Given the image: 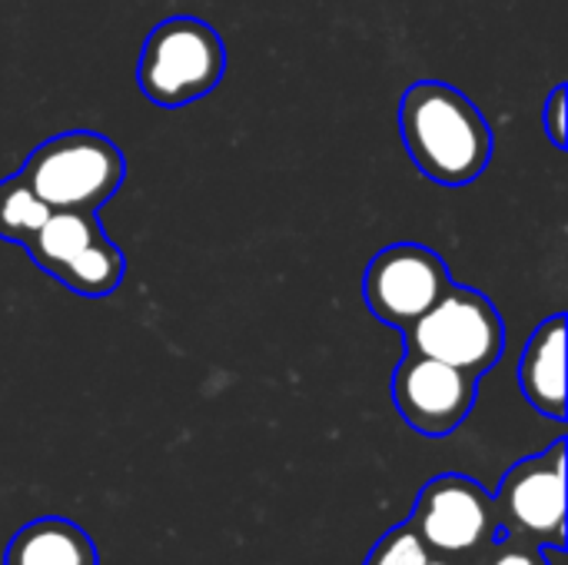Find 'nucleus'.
<instances>
[{"instance_id": "nucleus-1", "label": "nucleus", "mask_w": 568, "mask_h": 565, "mask_svg": "<svg viewBox=\"0 0 568 565\" xmlns=\"http://www.w3.org/2000/svg\"><path fill=\"white\" fill-rule=\"evenodd\" d=\"M399 133L413 163L443 186L479 180L496 147L483 110L443 80H419L403 93Z\"/></svg>"}, {"instance_id": "nucleus-2", "label": "nucleus", "mask_w": 568, "mask_h": 565, "mask_svg": "<svg viewBox=\"0 0 568 565\" xmlns=\"http://www.w3.org/2000/svg\"><path fill=\"white\" fill-rule=\"evenodd\" d=\"M20 176L50 210L97 213L123 186L126 157L97 130H67L30 150Z\"/></svg>"}, {"instance_id": "nucleus-3", "label": "nucleus", "mask_w": 568, "mask_h": 565, "mask_svg": "<svg viewBox=\"0 0 568 565\" xmlns=\"http://www.w3.org/2000/svg\"><path fill=\"white\" fill-rule=\"evenodd\" d=\"M226 73V43L200 17H166L143 40L136 87L156 107H186L216 90Z\"/></svg>"}, {"instance_id": "nucleus-4", "label": "nucleus", "mask_w": 568, "mask_h": 565, "mask_svg": "<svg viewBox=\"0 0 568 565\" xmlns=\"http://www.w3.org/2000/svg\"><path fill=\"white\" fill-rule=\"evenodd\" d=\"M403 343L413 353L483 376L506 350V326L489 296L453 283L419 320L403 330Z\"/></svg>"}, {"instance_id": "nucleus-5", "label": "nucleus", "mask_w": 568, "mask_h": 565, "mask_svg": "<svg viewBox=\"0 0 568 565\" xmlns=\"http://www.w3.org/2000/svg\"><path fill=\"white\" fill-rule=\"evenodd\" d=\"M23 250L47 276L87 300L110 296L126 276V256L103 233L97 213L53 210Z\"/></svg>"}, {"instance_id": "nucleus-6", "label": "nucleus", "mask_w": 568, "mask_h": 565, "mask_svg": "<svg viewBox=\"0 0 568 565\" xmlns=\"http://www.w3.org/2000/svg\"><path fill=\"white\" fill-rule=\"evenodd\" d=\"M493 509L503 536H523L542 549H566V440L516 463L503 476Z\"/></svg>"}, {"instance_id": "nucleus-7", "label": "nucleus", "mask_w": 568, "mask_h": 565, "mask_svg": "<svg viewBox=\"0 0 568 565\" xmlns=\"http://www.w3.org/2000/svg\"><path fill=\"white\" fill-rule=\"evenodd\" d=\"M449 286L453 276L446 260L423 243L383 246L369 260L363 276V296L369 313L399 333L413 320H419Z\"/></svg>"}, {"instance_id": "nucleus-8", "label": "nucleus", "mask_w": 568, "mask_h": 565, "mask_svg": "<svg viewBox=\"0 0 568 565\" xmlns=\"http://www.w3.org/2000/svg\"><path fill=\"white\" fill-rule=\"evenodd\" d=\"M479 376L406 350L393 373V403L406 426L439 440L456 433L476 406Z\"/></svg>"}, {"instance_id": "nucleus-9", "label": "nucleus", "mask_w": 568, "mask_h": 565, "mask_svg": "<svg viewBox=\"0 0 568 565\" xmlns=\"http://www.w3.org/2000/svg\"><path fill=\"white\" fill-rule=\"evenodd\" d=\"M409 526L429 553L459 556L476 549L496 526L493 496L469 476H436L423 486Z\"/></svg>"}, {"instance_id": "nucleus-10", "label": "nucleus", "mask_w": 568, "mask_h": 565, "mask_svg": "<svg viewBox=\"0 0 568 565\" xmlns=\"http://www.w3.org/2000/svg\"><path fill=\"white\" fill-rule=\"evenodd\" d=\"M519 386L536 413L556 423L566 420V313L549 316L529 336L519 360Z\"/></svg>"}, {"instance_id": "nucleus-11", "label": "nucleus", "mask_w": 568, "mask_h": 565, "mask_svg": "<svg viewBox=\"0 0 568 565\" xmlns=\"http://www.w3.org/2000/svg\"><path fill=\"white\" fill-rule=\"evenodd\" d=\"M3 565H97V546L77 523L43 516L7 543Z\"/></svg>"}, {"instance_id": "nucleus-12", "label": "nucleus", "mask_w": 568, "mask_h": 565, "mask_svg": "<svg viewBox=\"0 0 568 565\" xmlns=\"http://www.w3.org/2000/svg\"><path fill=\"white\" fill-rule=\"evenodd\" d=\"M53 210L27 186L20 173L0 180V240L23 246Z\"/></svg>"}, {"instance_id": "nucleus-13", "label": "nucleus", "mask_w": 568, "mask_h": 565, "mask_svg": "<svg viewBox=\"0 0 568 565\" xmlns=\"http://www.w3.org/2000/svg\"><path fill=\"white\" fill-rule=\"evenodd\" d=\"M429 549L423 546V539L416 536V529L409 523L389 529L369 553L366 565H426L429 563Z\"/></svg>"}, {"instance_id": "nucleus-14", "label": "nucleus", "mask_w": 568, "mask_h": 565, "mask_svg": "<svg viewBox=\"0 0 568 565\" xmlns=\"http://www.w3.org/2000/svg\"><path fill=\"white\" fill-rule=\"evenodd\" d=\"M566 103H568V90L566 83H559L552 93H549V100H546V133H549V140L559 147V150H566Z\"/></svg>"}, {"instance_id": "nucleus-15", "label": "nucleus", "mask_w": 568, "mask_h": 565, "mask_svg": "<svg viewBox=\"0 0 568 565\" xmlns=\"http://www.w3.org/2000/svg\"><path fill=\"white\" fill-rule=\"evenodd\" d=\"M493 565H549V563H546V556L532 553V546H509L506 553H499V556H496V563Z\"/></svg>"}, {"instance_id": "nucleus-16", "label": "nucleus", "mask_w": 568, "mask_h": 565, "mask_svg": "<svg viewBox=\"0 0 568 565\" xmlns=\"http://www.w3.org/2000/svg\"><path fill=\"white\" fill-rule=\"evenodd\" d=\"M426 565H449V563H443V559H433V556H429V563Z\"/></svg>"}]
</instances>
